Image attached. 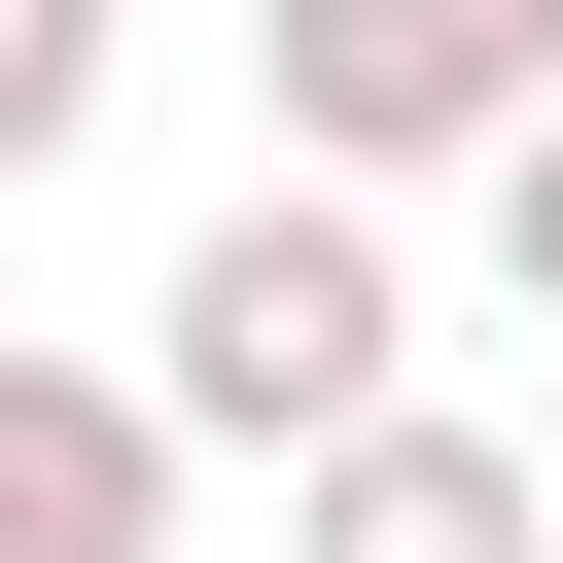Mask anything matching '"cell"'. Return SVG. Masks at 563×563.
<instances>
[{
    "label": "cell",
    "mask_w": 563,
    "mask_h": 563,
    "mask_svg": "<svg viewBox=\"0 0 563 563\" xmlns=\"http://www.w3.org/2000/svg\"><path fill=\"white\" fill-rule=\"evenodd\" d=\"M493 282H528V317H563V106H528V141H493Z\"/></svg>",
    "instance_id": "6"
},
{
    "label": "cell",
    "mask_w": 563,
    "mask_h": 563,
    "mask_svg": "<svg viewBox=\"0 0 563 563\" xmlns=\"http://www.w3.org/2000/svg\"><path fill=\"white\" fill-rule=\"evenodd\" d=\"M246 106L282 176H493L563 106V0H246Z\"/></svg>",
    "instance_id": "2"
},
{
    "label": "cell",
    "mask_w": 563,
    "mask_h": 563,
    "mask_svg": "<svg viewBox=\"0 0 563 563\" xmlns=\"http://www.w3.org/2000/svg\"><path fill=\"white\" fill-rule=\"evenodd\" d=\"M282 563H563V457H528V422H457V387H387V422H317V457H282Z\"/></svg>",
    "instance_id": "3"
},
{
    "label": "cell",
    "mask_w": 563,
    "mask_h": 563,
    "mask_svg": "<svg viewBox=\"0 0 563 563\" xmlns=\"http://www.w3.org/2000/svg\"><path fill=\"white\" fill-rule=\"evenodd\" d=\"M387 387H422L387 176H282V141H246V211H211L176 317H141V422H176V457H317V422H387Z\"/></svg>",
    "instance_id": "1"
},
{
    "label": "cell",
    "mask_w": 563,
    "mask_h": 563,
    "mask_svg": "<svg viewBox=\"0 0 563 563\" xmlns=\"http://www.w3.org/2000/svg\"><path fill=\"white\" fill-rule=\"evenodd\" d=\"M0 563H176V422H141V352H0Z\"/></svg>",
    "instance_id": "4"
},
{
    "label": "cell",
    "mask_w": 563,
    "mask_h": 563,
    "mask_svg": "<svg viewBox=\"0 0 563 563\" xmlns=\"http://www.w3.org/2000/svg\"><path fill=\"white\" fill-rule=\"evenodd\" d=\"M106 70H141V0H0V176H70V141H106Z\"/></svg>",
    "instance_id": "5"
}]
</instances>
